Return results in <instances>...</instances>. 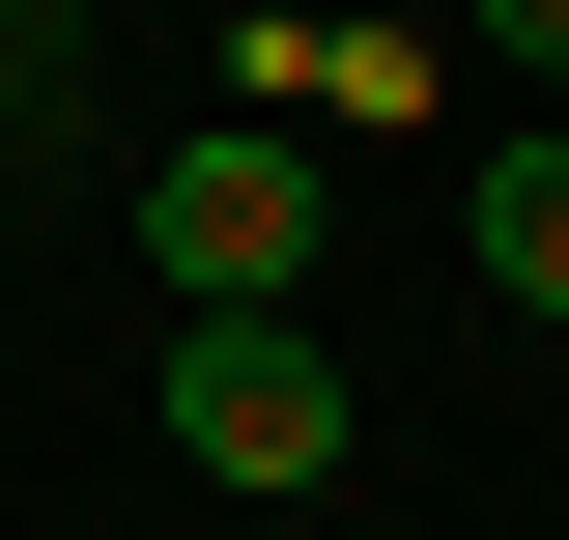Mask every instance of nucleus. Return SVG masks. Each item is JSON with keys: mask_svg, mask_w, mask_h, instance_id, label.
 Wrapping results in <instances>:
<instances>
[{"mask_svg": "<svg viewBox=\"0 0 569 540\" xmlns=\"http://www.w3.org/2000/svg\"><path fill=\"white\" fill-rule=\"evenodd\" d=\"M171 456H200V483H257V512L342 456V370H313V313H200V341H171Z\"/></svg>", "mask_w": 569, "mask_h": 540, "instance_id": "f257e3e1", "label": "nucleus"}, {"mask_svg": "<svg viewBox=\"0 0 569 540\" xmlns=\"http://www.w3.org/2000/svg\"><path fill=\"white\" fill-rule=\"evenodd\" d=\"M142 257L200 284V313H284L313 284V142H171L142 171Z\"/></svg>", "mask_w": 569, "mask_h": 540, "instance_id": "f03ea898", "label": "nucleus"}, {"mask_svg": "<svg viewBox=\"0 0 569 540\" xmlns=\"http://www.w3.org/2000/svg\"><path fill=\"white\" fill-rule=\"evenodd\" d=\"M485 284L569 313V142H485Z\"/></svg>", "mask_w": 569, "mask_h": 540, "instance_id": "7ed1b4c3", "label": "nucleus"}, {"mask_svg": "<svg viewBox=\"0 0 569 540\" xmlns=\"http://www.w3.org/2000/svg\"><path fill=\"white\" fill-rule=\"evenodd\" d=\"M29 86H58V29H29V0H0V142H29Z\"/></svg>", "mask_w": 569, "mask_h": 540, "instance_id": "20e7f679", "label": "nucleus"}, {"mask_svg": "<svg viewBox=\"0 0 569 540\" xmlns=\"http://www.w3.org/2000/svg\"><path fill=\"white\" fill-rule=\"evenodd\" d=\"M485 58H569V0H485Z\"/></svg>", "mask_w": 569, "mask_h": 540, "instance_id": "39448f33", "label": "nucleus"}]
</instances>
